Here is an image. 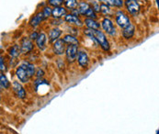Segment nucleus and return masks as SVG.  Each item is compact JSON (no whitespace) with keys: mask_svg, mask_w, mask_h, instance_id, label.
I'll return each mask as SVG.
<instances>
[{"mask_svg":"<svg viewBox=\"0 0 159 134\" xmlns=\"http://www.w3.org/2000/svg\"><path fill=\"white\" fill-rule=\"evenodd\" d=\"M52 10L51 9V7H44V8H43V14L44 18H48V17H50V16L52 15Z\"/></svg>","mask_w":159,"mask_h":134,"instance_id":"393cba45","label":"nucleus"},{"mask_svg":"<svg viewBox=\"0 0 159 134\" xmlns=\"http://www.w3.org/2000/svg\"><path fill=\"white\" fill-rule=\"evenodd\" d=\"M61 34H62V31L59 29H57V28L52 29L50 31V33H49V40H50V42H53L59 40V37L61 36Z\"/></svg>","mask_w":159,"mask_h":134,"instance_id":"ddd939ff","label":"nucleus"},{"mask_svg":"<svg viewBox=\"0 0 159 134\" xmlns=\"http://www.w3.org/2000/svg\"><path fill=\"white\" fill-rule=\"evenodd\" d=\"M38 36H39V34H38L37 32H33V33H31V34H30V40H37Z\"/></svg>","mask_w":159,"mask_h":134,"instance_id":"c756f323","label":"nucleus"},{"mask_svg":"<svg viewBox=\"0 0 159 134\" xmlns=\"http://www.w3.org/2000/svg\"><path fill=\"white\" fill-rule=\"evenodd\" d=\"M12 87H13V91H14L15 95L19 98H24L26 96V92H25L24 87L18 82H14L12 84Z\"/></svg>","mask_w":159,"mask_h":134,"instance_id":"1a4fd4ad","label":"nucleus"},{"mask_svg":"<svg viewBox=\"0 0 159 134\" xmlns=\"http://www.w3.org/2000/svg\"><path fill=\"white\" fill-rule=\"evenodd\" d=\"M85 24L89 29H98L100 27V25L96 20H94L93 19H89V18L85 20Z\"/></svg>","mask_w":159,"mask_h":134,"instance_id":"dca6fc26","label":"nucleus"},{"mask_svg":"<svg viewBox=\"0 0 159 134\" xmlns=\"http://www.w3.org/2000/svg\"><path fill=\"white\" fill-rule=\"evenodd\" d=\"M110 7L106 5V4H102L101 6H100V11L103 13V14H109L110 13Z\"/></svg>","mask_w":159,"mask_h":134,"instance_id":"a878e982","label":"nucleus"},{"mask_svg":"<svg viewBox=\"0 0 159 134\" xmlns=\"http://www.w3.org/2000/svg\"><path fill=\"white\" fill-rule=\"evenodd\" d=\"M36 43L37 46L41 49V50H43L45 48V43H46V35L44 33H41L39 34L37 40H36Z\"/></svg>","mask_w":159,"mask_h":134,"instance_id":"f3484780","label":"nucleus"},{"mask_svg":"<svg viewBox=\"0 0 159 134\" xmlns=\"http://www.w3.org/2000/svg\"><path fill=\"white\" fill-rule=\"evenodd\" d=\"M99 1H101L104 4H107L109 6H114V0H99Z\"/></svg>","mask_w":159,"mask_h":134,"instance_id":"c85d7f7f","label":"nucleus"},{"mask_svg":"<svg viewBox=\"0 0 159 134\" xmlns=\"http://www.w3.org/2000/svg\"><path fill=\"white\" fill-rule=\"evenodd\" d=\"M66 42L64 40H57L56 42H54V43L52 45V49H53V52L56 55H62L65 53V50H66Z\"/></svg>","mask_w":159,"mask_h":134,"instance_id":"423d86ee","label":"nucleus"},{"mask_svg":"<svg viewBox=\"0 0 159 134\" xmlns=\"http://www.w3.org/2000/svg\"><path fill=\"white\" fill-rule=\"evenodd\" d=\"M16 74H17L19 80H20V82H23V83H27V82L29 81V79H30V76H29V74H28L26 69L24 68L23 65H20V66L17 69Z\"/></svg>","mask_w":159,"mask_h":134,"instance_id":"6e6552de","label":"nucleus"},{"mask_svg":"<svg viewBox=\"0 0 159 134\" xmlns=\"http://www.w3.org/2000/svg\"><path fill=\"white\" fill-rule=\"evenodd\" d=\"M64 41H65V42L66 43H68V44H78V41H77V39L76 38H75L74 36H72V35H66V36H65V38L63 39Z\"/></svg>","mask_w":159,"mask_h":134,"instance_id":"412c9836","label":"nucleus"},{"mask_svg":"<svg viewBox=\"0 0 159 134\" xmlns=\"http://www.w3.org/2000/svg\"><path fill=\"white\" fill-rule=\"evenodd\" d=\"M134 31H135L134 26L133 24H131L130 26H128L127 28H125L122 30V35L125 39H131L134 35Z\"/></svg>","mask_w":159,"mask_h":134,"instance_id":"f8f14e48","label":"nucleus"},{"mask_svg":"<svg viewBox=\"0 0 159 134\" xmlns=\"http://www.w3.org/2000/svg\"><path fill=\"white\" fill-rule=\"evenodd\" d=\"M49 4L52 7H60V5L64 2V0H49Z\"/></svg>","mask_w":159,"mask_h":134,"instance_id":"b1692460","label":"nucleus"},{"mask_svg":"<svg viewBox=\"0 0 159 134\" xmlns=\"http://www.w3.org/2000/svg\"><path fill=\"white\" fill-rule=\"evenodd\" d=\"M64 3L66 7L70 9H75L77 7V2L76 0H64Z\"/></svg>","mask_w":159,"mask_h":134,"instance_id":"4be33fe9","label":"nucleus"},{"mask_svg":"<svg viewBox=\"0 0 159 134\" xmlns=\"http://www.w3.org/2000/svg\"><path fill=\"white\" fill-rule=\"evenodd\" d=\"M123 5V1L122 0H114V7H120Z\"/></svg>","mask_w":159,"mask_h":134,"instance_id":"bb28decb","label":"nucleus"},{"mask_svg":"<svg viewBox=\"0 0 159 134\" xmlns=\"http://www.w3.org/2000/svg\"><path fill=\"white\" fill-rule=\"evenodd\" d=\"M77 62L79 64V65L82 67H85L88 65L89 64V56L87 54L86 51H78V54H77Z\"/></svg>","mask_w":159,"mask_h":134,"instance_id":"9d476101","label":"nucleus"},{"mask_svg":"<svg viewBox=\"0 0 159 134\" xmlns=\"http://www.w3.org/2000/svg\"><path fill=\"white\" fill-rule=\"evenodd\" d=\"M0 81H1L0 84H1L2 88H8L9 87V83H8L7 77L3 74H1V75H0Z\"/></svg>","mask_w":159,"mask_h":134,"instance_id":"5701e85b","label":"nucleus"},{"mask_svg":"<svg viewBox=\"0 0 159 134\" xmlns=\"http://www.w3.org/2000/svg\"><path fill=\"white\" fill-rule=\"evenodd\" d=\"M87 35H89V37L93 38L98 44L100 45V47L105 51H108L110 50V43L105 36V34L98 29H87V31L85 32Z\"/></svg>","mask_w":159,"mask_h":134,"instance_id":"f257e3e1","label":"nucleus"},{"mask_svg":"<svg viewBox=\"0 0 159 134\" xmlns=\"http://www.w3.org/2000/svg\"><path fill=\"white\" fill-rule=\"evenodd\" d=\"M43 19H44V16H43V12H40V13L36 14V15L33 17V19H32L31 21H30V25L33 26V27H36V26H38L40 23L42 22V20H43Z\"/></svg>","mask_w":159,"mask_h":134,"instance_id":"a211bd4d","label":"nucleus"},{"mask_svg":"<svg viewBox=\"0 0 159 134\" xmlns=\"http://www.w3.org/2000/svg\"><path fill=\"white\" fill-rule=\"evenodd\" d=\"M21 52V48L19 47V45H14L11 49H10V55L12 57H18L20 55V53Z\"/></svg>","mask_w":159,"mask_h":134,"instance_id":"aec40b11","label":"nucleus"},{"mask_svg":"<svg viewBox=\"0 0 159 134\" xmlns=\"http://www.w3.org/2000/svg\"><path fill=\"white\" fill-rule=\"evenodd\" d=\"M52 16L54 19H60L63 16H66V10L64 7H56L55 8L52 9Z\"/></svg>","mask_w":159,"mask_h":134,"instance_id":"9b49d317","label":"nucleus"},{"mask_svg":"<svg viewBox=\"0 0 159 134\" xmlns=\"http://www.w3.org/2000/svg\"><path fill=\"white\" fill-rule=\"evenodd\" d=\"M94 10H96V11H100V6L99 5H98V3L95 1V2H93V7H92Z\"/></svg>","mask_w":159,"mask_h":134,"instance_id":"cd10ccee","label":"nucleus"},{"mask_svg":"<svg viewBox=\"0 0 159 134\" xmlns=\"http://www.w3.org/2000/svg\"><path fill=\"white\" fill-rule=\"evenodd\" d=\"M77 10L79 11L80 14L86 15L89 19H96V14H95V10L91 7L90 6L86 3V2H80L78 4V8Z\"/></svg>","mask_w":159,"mask_h":134,"instance_id":"f03ea898","label":"nucleus"},{"mask_svg":"<svg viewBox=\"0 0 159 134\" xmlns=\"http://www.w3.org/2000/svg\"><path fill=\"white\" fill-rule=\"evenodd\" d=\"M65 20L66 21H67L68 23H71V24H75L76 26H82L83 23L80 20L79 18H77L76 16L73 15V14H68L65 17Z\"/></svg>","mask_w":159,"mask_h":134,"instance_id":"4468645a","label":"nucleus"},{"mask_svg":"<svg viewBox=\"0 0 159 134\" xmlns=\"http://www.w3.org/2000/svg\"><path fill=\"white\" fill-rule=\"evenodd\" d=\"M21 65H23L24 68L26 69V71H27V73H28V74H29L30 77H31V76L34 74V73H35V67H34L33 65H31V64H30V63L24 62Z\"/></svg>","mask_w":159,"mask_h":134,"instance_id":"6ab92c4d","label":"nucleus"},{"mask_svg":"<svg viewBox=\"0 0 159 134\" xmlns=\"http://www.w3.org/2000/svg\"><path fill=\"white\" fill-rule=\"evenodd\" d=\"M78 54V48L76 44H71L68 45V47L66 48V59L69 63H73L76 56Z\"/></svg>","mask_w":159,"mask_h":134,"instance_id":"20e7f679","label":"nucleus"},{"mask_svg":"<svg viewBox=\"0 0 159 134\" xmlns=\"http://www.w3.org/2000/svg\"><path fill=\"white\" fill-rule=\"evenodd\" d=\"M5 70V67L3 66V57H1V71Z\"/></svg>","mask_w":159,"mask_h":134,"instance_id":"7c9ffc66","label":"nucleus"},{"mask_svg":"<svg viewBox=\"0 0 159 134\" xmlns=\"http://www.w3.org/2000/svg\"><path fill=\"white\" fill-rule=\"evenodd\" d=\"M125 5H126V8L128 12L132 15H136L140 11V6L137 0H126Z\"/></svg>","mask_w":159,"mask_h":134,"instance_id":"39448f33","label":"nucleus"},{"mask_svg":"<svg viewBox=\"0 0 159 134\" xmlns=\"http://www.w3.org/2000/svg\"><path fill=\"white\" fill-rule=\"evenodd\" d=\"M116 22L119 25V27H120L123 29L131 25L129 17L126 14H124L122 11H118L116 13Z\"/></svg>","mask_w":159,"mask_h":134,"instance_id":"7ed1b4c3","label":"nucleus"},{"mask_svg":"<svg viewBox=\"0 0 159 134\" xmlns=\"http://www.w3.org/2000/svg\"><path fill=\"white\" fill-rule=\"evenodd\" d=\"M102 28L110 35H115L116 33V29H115L113 23L109 19H104L102 20Z\"/></svg>","mask_w":159,"mask_h":134,"instance_id":"0eeeda50","label":"nucleus"},{"mask_svg":"<svg viewBox=\"0 0 159 134\" xmlns=\"http://www.w3.org/2000/svg\"><path fill=\"white\" fill-rule=\"evenodd\" d=\"M157 1V6H158V8H159V0H156Z\"/></svg>","mask_w":159,"mask_h":134,"instance_id":"2f4dec72","label":"nucleus"},{"mask_svg":"<svg viewBox=\"0 0 159 134\" xmlns=\"http://www.w3.org/2000/svg\"><path fill=\"white\" fill-rule=\"evenodd\" d=\"M33 49V44L31 42L30 40L29 39H24L21 45V52L23 53H27L29 51H30Z\"/></svg>","mask_w":159,"mask_h":134,"instance_id":"2eb2a0df","label":"nucleus"}]
</instances>
